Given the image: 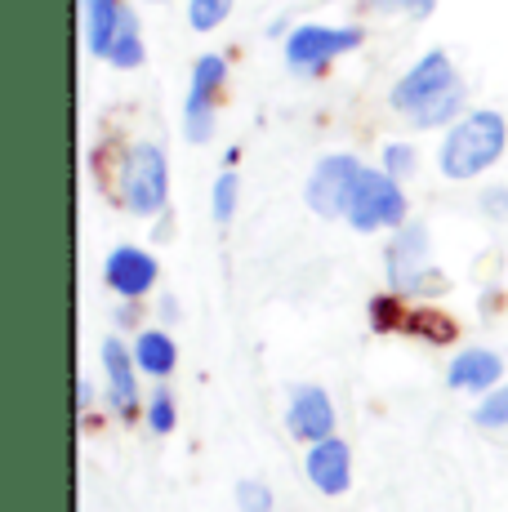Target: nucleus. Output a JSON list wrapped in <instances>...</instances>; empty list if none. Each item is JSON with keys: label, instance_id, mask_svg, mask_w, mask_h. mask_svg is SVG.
<instances>
[{"label": "nucleus", "instance_id": "6e6552de", "mask_svg": "<svg viewBox=\"0 0 508 512\" xmlns=\"http://www.w3.org/2000/svg\"><path fill=\"white\" fill-rule=\"evenodd\" d=\"M348 477H353V455L339 437H326V441H312L308 450V481L326 495H344L348 490Z\"/></svg>", "mask_w": 508, "mask_h": 512}, {"label": "nucleus", "instance_id": "9b49d317", "mask_svg": "<svg viewBox=\"0 0 508 512\" xmlns=\"http://www.w3.org/2000/svg\"><path fill=\"white\" fill-rule=\"evenodd\" d=\"M134 366L139 361L125 352V343L107 339L103 343V370H107V397H112V406L121 410L125 419L139 410V383H134Z\"/></svg>", "mask_w": 508, "mask_h": 512}, {"label": "nucleus", "instance_id": "f257e3e1", "mask_svg": "<svg viewBox=\"0 0 508 512\" xmlns=\"http://www.w3.org/2000/svg\"><path fill=\"white\" fill-rule=\"evenodd\" d=\"M508 143V125L500 112H468L442 143V174L446 179H473L500 161Z\"/></svg>", "mask_w": 508, "mask_h": 512}, {"label": "nucleus", "instance_id": "1a4fd4ad", "mask_svg": "<svg viewBox=\"0 0 508 512\" xmlns=\"http://www.w3.org/2000/svg\"><path fill=\"white\" fill-rule=\"evenodd\" d=\"M107 285H112L116 294H125V299H139V294H148L156 285V259L143 250H130V245H121V250H112V259H107L103 268Z\"/></svg>", "mask_w": 508, "mask_h": 512}, {"label": "nucleus", "instance_id": "5701e85b", "mask_svg": "<svg viewBox=\"0 0 508 512\" xmlns=\"http://www.w3.org/2000/svg\"><path fill=\"white\" fill-rule=\"evenodd\" d=\"M237 504H241V512H268L272 495H268V486H259V481H241V486H237Z\"/></svg>", "mask_w": 508, "mask_h": 512}, {"label": "nucleus", "instance_id": "20e7f679", "mask_svg": "<svg viewBox=\"0 0 508 512\" xmlns=\"http://www.w3.org/2000/svg\"><path fill=\"white\" fill-rule=\"evenodd\" d=\"M361 45V32L357 27H295L286 41V63L295 72H321L326 63H335L339 54Z\"/></svg>", "mask_w": 508, "mask_h": 512}, {"label": "nucleus", "instance_id": "9d476101", "mask_svg": "<svg viewBox=\"0 0 508 512\" xmlns=\"http://www.w3.org/2000/svg\"><path fill=\"white\" fill-rule=\"evenodd\" d=\"M290 432L304 441H326L330 428H335V406H330V397L321 388H299L295 397H290Z\"/></svg>", "mask_w": 508, "mask_h": 512}, {"label": "nucleus", "instance_id": "f8f14e48", "mask_svg": "<svg viewBox=\"0 0 508 512\" xmlns=\"http://www.w3.org/2000/svg\"><path fill=\"white\" fill-rule=\"evenodd\" d=\"M500 374H504V366H500L495 352L468 348L451 361V374H446V379H451V388H459V392H486V388L500 383Z\"/></svg>", "mask_w": 508, "mask_h": 512}, {"label": "nucleus", "instance_id": "4468645a", "mask_svg": "<svg viewBox=\"0 0 508 512\" xmlns=\"http://www.w3.org/2000/svg\"><path fill=\"white\" fill-rule=\"evenodd\" d=\"M419 254H424V232L419 228H406L402 241L388 250V272H393L397 290H410L415 277H424V268H419Z\"/></svg>", "mask_w": 508, "mask_h": 512}, {"label": "nucleus", "instance_id": "ddd939ff", "mask_svg": "<svg viewBox=\"0 0 508 512\" xmlns=\"http://www.w3.org/2000/svg\"><path fill=\"white\" fill-rule=\"evenodd\" d=\"M125 14H130V9H125L121 0H85V32H90V54L107 58V49H112L116 32H121Z\"/></svg>", "mask_w": 508, "mask_h": 512}, {"label": "nucleus", "instance_id": "7ed1b4c3", "mask_svg": "<svg viewBox=\"0 0 508 512\" xmlns=\"http://www.w3.org/2000/svg\"><path fill=\"white\" fill-rule=\"evenodd\" d=\"M344 219L353 223L357 232L402 228V219H406V196H402V187H397L393 174H379V170H366V165H361L357 179H353V192H348Z\"/></svg>", "mask_w": 508, "mask_h": 512}, {"label": "nucleus", "instance_id": "423d86ee", "mask_svg": "<svg viewBox=\"0 0 508 512\" xmlns=\"http://www.w3.org/2000/svg\"><path fill=\"white\" fill-rule=\"evenodd\" d=\"M228 76V63L219 54H205L192 67V90H188V107H183V121H188V139L205 143L214 134V98H219V85Z\"/></svg>", "mask_w": 508, "mask_h": 512}, {"label": "nucleus", "instance_id": "4be33fe9", "mask_svg": "<svg viewBox=\"0 0 508 512\" xmlns=\"http://www.w3.org/2000/svg\"><path fill=\"white\" fill-rule=\"evenodd\" d=\"M384 170L393 174V179L410 174V170H415V147H406V143H388V147H384Z\"/></svg>", "mask_w": 508, "mask_h": 512}, {"label": "nucleus", "instance_id": "aec40b11", "mask_svg": "<svg viewBox=\"0 0 508 512\" xmlns=\"http://www.w3.org/2000/svg\"><path fill=\"white\" fill-rule=\"evenodd\" d=\"M232 210H237V174L223 170V174H219V183H214V219L228 223V219H232Z\"/></svg>", "mask_w": 508, "mask_h": 512}, {"label": "nucleus", "instance_id": "dca6fc26", "mask_svg": "<svg viewBox=\"0 0 508 512\" xmlns=\"http://www.w3.org/2000/svg\"><path fill=\"white\" fill-rule=\"evenodd\" d=\"M464 107V81L451 85L446 94H437L433 103H424L415 116H410V125H419V130H428V125H446V121H455V112Z\"/></svg>", "mask_w": 508, "mask_h": 512}, {"label": "nucleus", "instance_id": "f3484780", "mask_svg": "<svg viewBox=\"0 0 508 512\" xmlns=\"http://www.w3.org/2000/svg\"><path fill=\"white\" fill-rule=\"evenodd\" d=\"M107 63H112V67H139L143 63V36H139V23H134V14H125L121 32H116L112 49H107Z\"/></svg>", "mask_w": 508, "mask_h": 512}, {"label": "nucleus", "instance_id": "6ab92c4d", "mask_svg": "<svg viewBox=\"0 0 508 512\" xmlns=\"http://www.w3.org/2000/svg\"><path fill=\"white\" fill-rule=\"evenodd\" d=\"M482 428H504L508 423V383H500V388L491 392V397L477 406V415H473Z\"/></svg>", "mask_w": 508, "mask_h": 512}, {"label": "nucleus", "instance_id": "f03ea898", "mask_svg": "<svg viewBox=\"0 0 508 512\" xmlns=\"http://www.w3.org/2000/svg\"><path fill=\"white\" fill-rule=\"evenodd\" d=\"M116 192H121L125 210H134V214L165 210V196H170V170H165L161 147L156 143L125 147L121 165H116Z\"/></svg>", "mask_w": 508, "mask_h": 512}, {"label": "nucleus", "instance_id": "0eeeda50", "mask_svg": "<svg viewBox=\"0 0 508 512\" xmlns=\"http://www.w3.org/2000/svg\"><path fill=\"white\" fill-rule=\"evenodd\" d=\"M357 170H361V161H353V156H326V161L312 170V179H308V205L321 214V219H339V214H344Z\"/></svg>", "mask_w": 508, "mask_h": 512}, {"label": "nucleus", "instance_id": "412c9836", "mask_svg": "<svg viewBox=\"0 0 508 512\" xmlns=\"http://www.w3.org/2000/svg\"><path fill=\"white\" fill-rule=\"evenodd\" d=\"M148 423H152V432H170V428H174V397H170V388H156V392H152V401H148Z\"/></svg>", "mask_w": 508, "mask_h": 512}, {"label": "nucleus", "instance_id": "a211bd4d", "mask_svg": "<svg viewBox=\"0 0 508 512\" xmlns=\"http://www.w3.org/2000/svg\"><path fill=\"white\" fill-rule=\"evenodd\" d=\"M228 14H232V0H192L188 5V18L197 32H214Z\"/></svg>", "mask_w": 508, "mask_h": 512}, {"label": "nucleus", "instance_id": "2eb2a0df", "mask_svg": "<svg viewBox=\"0 0 508 512\" xmlns=\"http://www.w3.org/2000/svg\"><path fill=\"white\" fill-rule=\"evenodd\" d=\"M174 343H170V334H161V330H143L139 334V343H134V361H139V370L143 374H156V379H165V374L174 370Z\"/></svg>", "mask_w": 508, "mask_h": 512}, {"label": "nucleus", "instance_id": "393cba45", "mask_svg": "<svg viewBox=\"0 0 508 512\" xmlns=\"http://www.w3.org/2000/svg\"><path fill=\"white\" fill-rule=\"evenodd\" d=\"M433 5H437V0H410V14H415V18H428V14H433Z\"/></svg>", "mask_w": 508, "mask_h": 512}, {"label": "nucleus", "instance_id": "39448f33", "mask_svg": "<svg viewBox=\"0 0 508 512\" xmlns=\"http://www.w3.org/2000/svg\"><path fill=\"white\" fill-rule=\"evenodd\" d=\"M451 85H459V76H455V67H451V58L442 54V49H433V54H424L415 67L402 76V81L393 85V98L388 103L397 107V112H406V116H415L424 103H433L437 94H446Z\"/></svg>", "mask_w": 508, "mask_h": 512}, {"label": "nucleus", "instance_id": "b1692460", "mask_svg": "<svg viewBox=\"0 0 508 512\" xmlns=\"http://www.w3.org/2000/svg\"><path fill=\"white\" fill-rule=\"evenodd\" d=\"M370 9H384V14H393V9H410V0H366Z\"/></svg>", "mask_w": 508, "mask_h": 512}]
</instances>
